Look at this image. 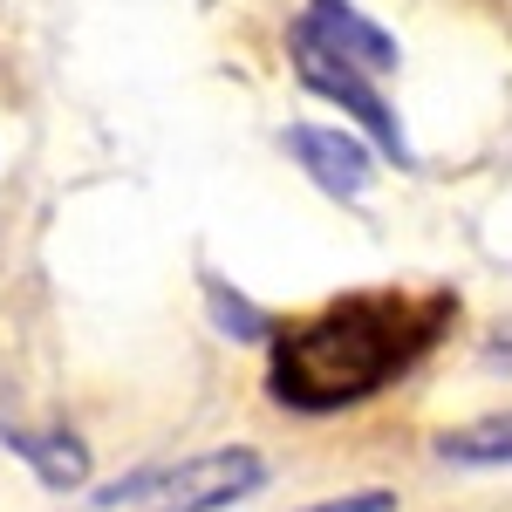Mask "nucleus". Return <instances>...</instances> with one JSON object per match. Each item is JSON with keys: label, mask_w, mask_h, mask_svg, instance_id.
<instances>
[{"label": "nucleus", "mask_w": 512, "mask_h": 512, "mask_svg": "<svg viewBox=\"0 0 512 512\" xmlns=\"http://www.w3.org/2000/svg\"><path fill=\"white\" fill-rule=\"evenodd\" d=\"M451 315V294H349L274 342V396L287 410L362 403L431 349Z\"/></svg>", "instance_id": "f257e3e1"}, {"label": "nucleus", "mask_w": 512, "mask_h": 512, "mask_svg": "<svg viewBox=\"0 0 512 512\" xmlns=\"http://www.w3.org/2000/svg\"><path fill=\"white\" fill-rule=\"evenodd\" d=\"M260 478H267L260 451L233 444V451L185 458V465H171V472H137V478H123V485H110V492H96V506L144 499L151 512H219V506H233V499H246V492H260Z\"/></svg>", "instance_id": "f03ea898"}, {"label": "nucleus", "mask_w": 512, "mask_h": 512, "mask_svg": "<svg viewBox=\"0 0 512 512\" xmlns=\"http://www.w3.org/2000/svg\"><path fill=\"white\" fill-rule=\"evenodd\" d=\"M294 62H301V82H308L315 96H335V103H342V110H349V117L362 123V130H369V137H376V144H383L396 164L410 158V151H403V130H396V117H390V103L369 89V76H362L355 62L328 55V48H321L308 28H294Z\"/></svg>", "instance_id": "7ed1b4c3"}, {"label": "nucleus", "mask_w": 512, "mask_h": 512, "mask_svg": "<svg viewBox=\"0 0 512 512\" xmlns=\"http://www.w3.org/2000/svg\"><path fill=\"white\" fill-rule=\"evenodd\" d=\"M301 28H308V35H315L321 48H328V55L355 62L362 76H390V69H396V41L383 35L376 21H362L349 0H315Z\"/></svg>", "instance_id": "20e7f679"}, {"label": "nucleus", "mask_w": 512, "mask_h": 512, "mask_svg": "<svg viewBox=\"0 0 512 512\" xmlns=\"http://www.w3.org/2000/svg\"><path fill=\"white\" fill-rule=\"evenodd\" d=\"M287 151L308 164L315 185H328V192H342V198H355L362 185H369V151H362L355 137H342V130L301 123V130H287Z\"/></svg>", "instance_id": "39448f33"}, {"label": "nucleus", "mask_w": 512, "mask_h": 512, "mask_svg": "<svg viewBox=\"0 0 512 512\" xmlns=\"http://www.w3.org/2000/svg\"><path fill=\"white\" fill-rule=\"evenodd\" d=\"M7 437V451H21L28 465H35L55 492H69V485H82L89 478V451H82L76 437H62V431H48V437H35V431H0Z\"/></svg>", "instance_id": "423d86ee"}, {"label": "nucleus", "mask_w": 512, "mask_h": 512, "mask_svg": "<svg viewBox=\"0 0 512 512\" xmlns=\"http://www.w3.org/2000/svg\"><path fill=\"white\" fill-rule=\"evenodd\" d=\"M437 451L451 465H512V417H478L465 431H444Z\"/></svg>", "instance_id": "0eeeda50"}, {"label": "nucleus", "mask_w": 512, "mask_h": 512, "mask_svg": "<svg viewBox=\"0 0 512 512\" xmlns=\"http://www.w3.org/2000/svg\"><path fill=\"white\" fill-rule=\"evenodd\" d=\"M212 315L226 321V335H246V342H260V335H267V315H253V308H246L239 294H226L219 280H212Z\"/></svg>", "instance_id": "6e6552de"}, {"label": "nucleus", "mask_w": 512, "mask_h": 512, "mask_svg": "<svg viewBox=\"0 0 512 512\" xmlns=\"http://www.w3.org/2000/svg\"><path fill=\"white\" fill-rule=\"evenodd\" d=\"M301 512H396V492H349V499H328V506H301Z\"/></svg>", "instance_id": "1a4fd4ad"}, {"label": "nucleus", "mask_w": 512, "mask_h": 512, "mask_svg": "<svg viewBox=\"0 0 512 512\" xmlns=\"http://www.w3.org/2000/svg\"><path fill=\"white\" fill-rule=\"evenodd\" d=\"M492 362H499V369H512V342H492Z\"/></svg>", "instance_id": "9d476101"}]
</instances>
